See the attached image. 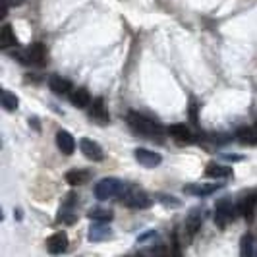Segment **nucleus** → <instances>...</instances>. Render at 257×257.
Instances as JSON below:
<instances>
[{"instance_id": "1", "label": "nucleus", "mask_w": 257, "mask_h": 257, "mask_svg": "<svg viewBox=\"0 0 257 257\" xmlns=\"http://www.w3.org/2000/svg\"><path fill=\"white\" fill-rule=\"evenodd\" d=\"M128 124H130V128L134 130L136 134H140L142 138L161 142L163 128H161V126H159L155 120H151V118L140 114V112H128Z\"/></svg>"}, {"instance_id": "2", "label": "nucleus", "mask_w": 257, "mask_h": 257, "mask_svg": "<svg viewBox=\"0 0 257 257\" xmlns=\"http://www.w3.org/2000/svg\"><path fill=\"white\" fill-rule=\"evenodd\" d=\"M124 188H126L124 182L118 180V178H103L101 182L95 184L93 193H95V197H97L99 201H106V199H110V197L120 195V193L124 192Z\"/></svg>"}, {"instance_id": "3", "label": "nucleus", "mask_w": 257, "mask_h": 257, "mask_svg": "<svg viewBox=\"0 0 257 257\" xmlns=\"http://www.w3.org/2000/svg\"><path fill=\"white\" fill-rule=\"evenodd\" d=\"M120 195H122L120 201L126 207H130V209H147L153 203V199L140 188H124V192Z\"/></svg>"}, {"instance_id": "4", "label": "nucleus", "mask_w": 257, "mask_h": 257, "mask_svg": "<svg viewBox=\"0 0 257 257\" xmlns=\"http://www.w3.org/2000/svg\"><path fill=\"white\" fill-rule=\"evenodd\" d=\"M134 157L136 161L145 168H155L163 163V157L157 153V151H151V149H145V147H138L134 149Z\"/></svg>"}, {"instance_id": "5", "label": "nucleus", "mask_w": 257, "mask_h": 257, "mask_svg": "<svg viewBox=\"0 0 257 257\" xmlns=\"http://www.w3.org/2000/svg\"><path fill=\"white\" fill-rule=\"evenodd\" d=\"M79 149H81V153L85 155L89 161H93V163H101V161L104 159L103 147H101L97 142L89 140V138H83V140L79 142Z\"/></svg>"}, {"instance_id": "6", "label": "nucleus", "mask_w": 257, "mask_h": 257, "mask_svg": "<svg viewBox=\"0 0 257 257\" xmlns=\"http://www.w3.org/2000/svg\"><path fill=\"white\" fill-rule=\"evenodd\" d=\"M232 220V205L230 199H220L215 207V222L220 230H224V226Z\"/></svg>"}, {"instance_id": "7", "label": "nucleus", "mask_w": 257, "mask_h": 257, "mask_svg": "<svg viewBox=\"0 0 257 257\" xmlns=\"http://www.w3.org/2000/svg\"><path fill=\"white\" fill-rule=\"evenodd\" d=\"M26 58L29 64L33 66H45L47 64V49L43 43H33L26 51Z\"/></svg>"}, {"instance_id": "8", "label": "nucleus", "mask_w": 257, "mask_h": 257, "mask_svg": "<svg viewBox=\"0 0 257 257\" xmlns=\"http://www.w3.org/2000/svg\"><path fill=\"white\" fill-rule=\"evenodd\" d=\"M47 249L51 253H64L68 249V234L64 230H58L52 236H49L47 238Z\"/></svg>"}, {"instance_id": "9", "label": "nucleus", "mask_w": 257, "mask_h": 257, "mask_svg": "<svg viewBox=\"0 0 257 257\" xmlns=\"http://www.w3.org/2000/svg\"><path fill=\"white\" fill-rule=\"evenodd\" d=\"M87 238H89L91 242H103V240H108V238H112V228H110L106 222L95 220V224H91L89 226Z\"/></svg>"}, {"instance_id": "10", "label": "nucleus", "mask_w": 257, "mask_h": 257, "mask_svg": "<svg viewBox=\"0 0 257 257\" xmlns=\"http://www.w3.org/2000/svg\"><path fill=\"white\" fill-rule=\"evenodd\" d=\"M56 145L64 155H72L76 149V140L68 130H58L56 132Z\"/></svg>"}, {"instance_id": "11", "label": "nucleus", "mask_w": 257, "mask_h": 257, "mask_svg": "<svg viewBox=\"0 0 257 257\" xmlns=\"http://www.w3.org/2000/svg\"><path fill=\"white\" fill-rule=\"evenodd\" d=\"M89 118H93L95 122L99 124H106L108 122V110H106V104H104L103 97H97L89 108Z\"/></svg>"}, {"instance_id": "12", "label": "nucleus", "mask_w": 257, "mask_h": 257, "mask_svg": "<svg viewBox=\"0 0 257 257\" xmlns=\"http://www.w3.org/2000/svg\"><path fill=\"white\" fill-rule=\"evenodd\" d=\"M222 188V184H190V186H184V193H192V195H197V197H205V195H211L217 190Z\"/></svg>"}, {"instance_id": "13", "label": "nucleus", "mask_w": 257, "mask_h": 257, "mask_svg": "<svg viewBox=\"0 0 257 257\" xmlns=\"http://www.w3.org/2000/svg\"><path fill=\"white\" fill-rule=\"evenodd\" d=\"M205 174L207 178H232V168L224 167V165H219V163H209L205 167Z\"/></svg>"}, {"instance_id": "14", "label": "nucleus", "mask_w": 257, "mask_h": 257, "mask_svg": "<svg viewBox=\"0 0 257 257\" xmlns=\"http://www.w3.org/2000/svg\"><path fill=\"white\" fill-rule=\"evenodd\" d=\"M91 178V172L87 170H79V168H74V170H68L64 174V180L70 184V186H83L87 184Z\"/></svg>"}, {"instance_id": "15", "label": "nucleus", "mask_w": 257, "mask_h": 257, "mask_svg": "<svg viewBox=\"0 0 257 257\" xmlns=\"http://www.w3.org/2000/svg\"><path fill=\"white\" fill-rule=\"evenodd\" d=\"M168 134H170V138H174L176 142H180V143L193 142L192 132L188 130V126H184V124H172V126L168 128Z\"/></svg>"}, {"instance_id": "16", "label": "nucleus", "mask_w": 257, "mask_h": 257, "mask_svg": "<svg viewBox=\"0 0 257 257\" xmlns=\"http://www.w3.org/2000/svg\"><path fill=\"white\" fill-rule=\"evenodd\" d=\"M70 103L74 104L76 108H85L87 104L91 103V95L89 91L85 89V87H77L70 93Z\"/></svg>"}, {"instance_id": "17", "label": "nucleus", "mask_w": 257, "mask_h": 257, "mask_svg": "<svg viewBox=\"0 0 257 257\" xmlns=\"http://www.w3.org/2000/svg\"><path fill=\"white\" fill-rule=\"evenodd\" d=\"M49 87H51L56 95H66V93L72 91V81L60 76H51L49 77Z\"/></svg>"}, {"instance_id": "18", "label": "nucleus", "mask_w": 257, "mask_h": 257, "mask_svg": "<svg viewBox=\"0 0 257 257\" xmlns=\"http://www.w3.org/2000/svg\"><path fill=\"white\" fill-rule=\"evenodd\" d=\"M236 140L242 145H257V126H245L236 132Z\"/></svg>"}, {"instance_id": "19", "label": "nucleus", "mask_w": 257, "mask_h": 257, "mask_svg": "<svg viewBox=\"0 0 257 257\" xmlns=\"http://www.w3.org/2000/svg\"><path fill=\"white\" fill-rule=\"evenodd\" d=\"M255 203H257V192L253 193H247L244 199L240 201V205H238V211L242 213V217L244 219H251V215H253V209H255Z\"/></svg>"}, {"instance_id": "20", "label": "nucleus", "mask_w": 257, "mask_h": 257, "mask_svg": "<svg viewBox=\"0 0 257 257\" xmlns=\"http://www.w3.org/2000/svg\"><path fill=\"white\" fill-rule=\"evenodd\" d=\"M0 41H2V49H10L18 45V37L14 33V27L10 24H4L2 31H0Z\"/></svg>"}, {"instance_id": "21", "label": "nucleus", "mask_w": 257, "mask_h": 257, "mask_svg": "<svg viewBox=\"0 0 257 257\" xmlns=\"http://www.w3.org/2000/svg\"><path fill=\"white\" fill-rule=\"evenodd\" d=\"M199 226H201V215H199V211H197V209H193L192 213L188 215V220H186L188 236L193 238V236H195V232L199 230Z\"/></svg>"}, {"instance_id": "22", "label": "nucleus", "mask_w": 257, "mask_h": 257, "mask_svg": "<svg viewBox=\"0 0 257 257\" xmlns=\"http://www.w3.org/2000/svg\"><path fill=\"white\" fill-rule=\"evenodd\" d=\"M0 99H2V106L6 110H18V104H20V99L14 95L12 91H2L0 93Z\"/></svg>"}, {"instance_id": "23", "label": "nucleus", "mask_w": 257, "mask_h": 257, "mask_svg": "<svg viewBox=\"0 0 257 257\" xmlns=\"http://www.w3.org/2000/svg\"><path fill=\"white\" fill-rule=\"evenodd\" d=\"M87 217L91 220H99V222H110L114 215L110 211H106V209H91L89 213H87Z\"/></svg>"}, {"instance_id": "24", "label": "nucleus", "mask_w": 257, "mask_h": 257, "mask_svg": "<svg viewBox=\"0 0 257 257\" xmlns=\"http://www.w3.org/2000/svg\"><path fill=\"white\" fill-rule=\"evenodd\" d=\"M240 253L242 255H253V236L244 234L240 240Z\"/></svg>"}, {"instance_id": "25", "label": "nucleus", "mask_w": 257, "mask_h": 257, "mask_svg": "<svg viewBox=\"0 0 257 257\" xmlns=\"http://www.w3.org/2000/svg\"><path fill=\"white\" fill-rule=\"evenodd\" d=\"M157 201H161L165 207H180V199H176L174 195H167V193H159Z\"/></svg>"}, {"instance_id": "26", "label": "nucleus", "mask_w": 257, "mask_h": 257, "mask_svg": "<svg viewBox=\"0 0 257 257\" xmlns=\"http://www.w3.org/2000/svg\"><path fill=\"white\" fill-rule=\"evenodd\" d=\"M24 0H2V18L6 16L8 12V8H12V6H20Z\"/></svg>"}, {"instance_id": "27", "label": "nucleus", "mask_w": 257, "mask_h": 257, "mask_svg": "<svg viewBox=\"0 0 257 257\" xmlns=\"http://www.w3.org/2000/svg\"><path fill=\"white\" fill-rule=\"evenodd\" d=\"M155 236H157V232H147V234H142V236H140V242H145V240H149V238H155Z\"/></svg>"}, {"instance_id": "28", "label": "nucleus", "mask_w": 257, "mask_h": 257, "mask_svg": "<svg viewBox=\"0 0 257 257\" xmlns=\"http://www.w3.org/2000/svg\"><path fill=\"white\" fill-rule=\"evenodd\" d=\"M195 106H197V104L192 103V108H190V116H192V122H193V124H197V114H195Z\"/></svg>"}, {"instance_id": "29", "label": "nucleus", "mask_w": 257, "mask_h": 257, "mask_svg": "<svg viewBox=\"0 0 257 257\" xmlns=\"http://www.w3.org/2000/svg\"><path fill=\"white\" fill-rule=\"evenodd\" d=\"M29 124H31V126H33V128L37 130H41V126H39V122H37V118H29Z\"/></svg>"}, {"instance_id": "30", "label": "nucleus", "mask_w": 257, "mask_h": 257, "mask_svg": "<svg viewBox=\"0 0 257 257\" xmlns=\"http://www.w3.org/2000/svg\"><path fill=\"white\" fill-rule=\"evenodd\" d=\"M224 159H228V161H240L242 157H238V155H222Z\"/></svg>"}]
</instances>
